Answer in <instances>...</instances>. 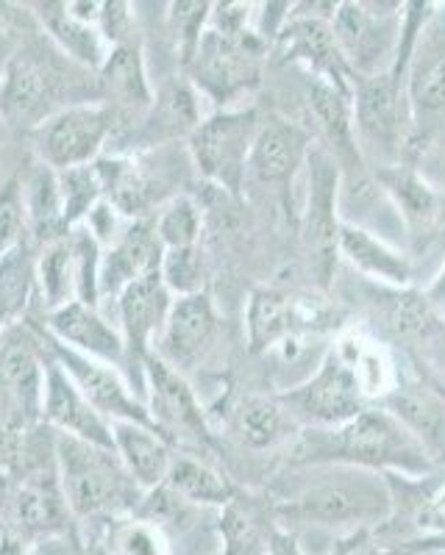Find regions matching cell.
I'll return each instance as SVG.
<instances>
[{
    "label": "cell",
    "mask_w": 445,
    "mask_h": 555,
    "mask_svg": "<svg viewBox=\"0 0 445 555\" xmlns=\"http://www.w3.org/2000/svg\"><path fill=\"white\" fill-rule=\"evenodd\" d=\"M298 475L281 498L276 519L293 525H315L356 533L382 528L393 514V489L387 475L343 464H293Z\"/></svg>",
    "instance_id": "cell-1"
},
{
    "label": "cell",
    "mask_w": 445,
    "mask_h": 555,
    "mask_svg": "<svg viewBox=\"0 0 445 555\" xmlns=\"http://www.w3.org/2000/svg\"><path fill=\"white\" fill-rule=\"evenodd\" d=\"M290 464H343L379 475L420 480L434 473L429 450L387 409H368L351 423L326 430H301Z\"/></svg>",
    "instance_id": "cell-2"
},
{
    "label": "cell",
    "mask_w": 445,
    "mask_h": 555,
    "mask_svg": "<svg viewBox=\"0 0 445 555\" xmlns=\"http://www.w3.org/2000/svg\"><path fill=\"white\" fill-rule=\"evenodd\" d=\"M59 489L76 519H115L134 514L137 483L128 478L115 450L96 448L73 436L53 434Z\"/></svg>",
    "instance_id": "cell-3"
},
{
    "label": "cell",
    "mask_w": 445,
    "mask_h": 555,
    "mask_svg": "<svg viewBox=\"0 0 445 555\" xmlns=\"http://www.w3.org/2000/svg\"><path fill=\"white\" fill-rule=\"evenodd\" d=\"M351 108L354 139L365 165H370V170L400 165L415 128L404 81L393 69L373 78H356Z\"/></svg>",
    "instance_id": "cell-4"
},
{
    "label": "cell",
    "mask_w": 445,
    "mask_h": 555,
    "mask_svg": "<svg viewBox=\"0 0 445 555\" xmlns=\"http://www.w3.org/2000/svg\"><path fill=\"white\" fill-rule=\"evenodd\" d=\"M309 190L301 217V242L312 278L318 286H329L340 259V167L326 147H312L306 158Z\"/></svg>",
    "instance_id": "cell-5"
},
{
    "label": "cell",
    "mask_w": 445,
    "mask_h": 555,
    "mask_svg": "<svg viewBox=\"0 0 445 555\" xmlns=\"http://www.w3.org/2000/svg\"><path fill=\"white\" fill-rule=\"evenodd\" d=\"M259 122L254 108H223L212 117H204L187 139L192 165L206 181L237 195L249 172Z\"/></svg>",
    "instance_id": "cell-6"
},
{
    "label": "cell",
    "mask_w": 445,
    "mask_h": 555,
    "mask_svg": "<svg viewBox=\"0 0 445 555\" xmlns=\"http://www.w3.org/2000/svg\"><path fill=\"white\" fill-rule=\"evenodd\" d=\"M404 7L384 3H338L331 28L340 51L356 78H373L390 73L398 56Z\"/></svg>",
    "instance_id": "cell-7"
},
{
    "label": "cell",
    "mask_w": 445,
    "mask_h": 555,
    "mask_svg": "<svg viewBox=\"0 0 445 555\" xmlns=\"http://www.w3.org/2000/svg\"><path fill=\"white\" fill-rule=\"evenodd\" d=\"M112 137L115 117L101 101L73 103L31 131L39 162L56 172L96 165Z\"/></svg>",
    "instance_id": "cell-8"
},
{
    "label": "cell",
    "mask_w": 445,
    "mask_h": 555,
    "mask_svg": "<svg viewBox=\"0 0 445 555\" xmlns=\"http://www.w3.org/2000/svg\"><path fill=\"white\" fill-rule=\"evenodd\" d=\"M279 400L301 430L340 428L368 409V398L354 370L340 359L334 347L318 366V373L295 389L279 395Z\"/></svg>",
    "instance_id": "cell-9"
},
{
    "label": "cell",
    "mask_w": 445,
    "mask_h": 555,
    "mask_svg": "<svg viewBox=\"0 0 445 555\" xmlns=\"http://www.w3.org/2000/svg\"><path fill=\"white\" fill-rule=\"evenodd\" d=\"M64 89L67 78L53 59L39 56L34 48H17L0 78V114L12 128L34 131L48 117L73 106L64 101Z\"/></svg>",
    "instance_id": "cell-10"
},
{
    "label": "cell",
    "mask_w": 445,
    "mask_h": 555,
    "mask_svg": "<svg viewBox=\"0 0 445 555\" xmlns=\"http://www.w3.org/2000/svg\"><path fill=\"white\" fill-rule=\"evenodd\" d=\"M262 53L265 44L254 31L229 37L206 28L187 69L198 92L217 103H231L259 81Z\"/></svg>",
    "instance_id": "cell-11"
},
{
    "label": "cell",
    "mask_w": 445,
    "mask_h": 555,
    "mask_svg": "<svg viewBox=\"0 0 445 555\" xmlns=\"http://www.w3.org/2000/svg\"><path fill=\"white\" fill-rule=\"evenodd\" d=\"M42 341H48L44 347H48L51 359L62 366L64 373L71 375L76 389L81 391L84 398L89 400V405H92L103 420H109L112 425L137 423L148 425V428H156L142 395L134 391V386L123 378L117 366L103 364V361L76 353L71 347L59 345V341L51 339L48 334H42Z\"/></svg>",
    "instance_id": "cell-12"
},
{
    "label": "cell",
    "mask_w": 445,
    "mask_h": 555,
    "mask_svg": "<svg viewBox=\"0 0 445 555\" xmlns=\"http://www.w3.org/2000/svg\"><path fill=\"white\" fill-rule=\"evenodd\" d=\"M142 380H145V405L153 416V425L167 442H192L198 448L212 442L204 409L185 375L151 353L142 359Z\"/></svg>",
    "instance_id": "cell-13"
},
{
    "label": "cell",
    "mask_w": 445,
    "mask_h": 555,
    "mask_svg": "<svg viewBox=\"0 0 445 555\" xmlns=\"http://www.w3.org/2000/svg\"><path fill=\"white\" fill-rule=\"evenodd\" d=\"M276 39H279V56L284 62L304 64L312 78H320L354 98L356 76L340 51L331 17L318 12L287 14L284 26L276 31Z\"/></svg>",
    "instance_id": "cell-14"
},
{
    "label": "cell",
    "mask_w": 445,
    "mask_h": 555,
    "mask_svg": "<svg viewBox=\"0 0 445 555\" xmlns=\"http://www.w3.org/2000/svg\"><path fill=\"white\" fill-rule=\"evenodd\" d=\"M98 101L112 112L115 117V137L123 133H137L142 126L145 114L153 106V89L148 81L145 59H142L140 42L117 44L103 59L101 69H98ZM112 137V139H115Z\"/></svg>",
    "instance_id": "cell-15"
},
{
    "label": "cell",
    "mask_w": 445,
    "mask_h": 555,
    "mask_svg": "<svg viewBox=\"0 0 445 555\" xmlns=\"http://www.w3.org/2000/svg\"><path fill=\"white\" fill-rule=\"evenodd\" d=\"M404 92H407L412 126L445 114V14L432 12L423 23L404 64Z\"/></svg>",
    "instance_id": "cell-16"
},
{
    "label": "cell",
    "mask_w": 445,
    "mask_h": 555,
    "mask_svg": "<svg viewBox=\"0 0 445 555\" xmlns=\"http://www.w3.org/2000/svg\"><path fill=\"white\" fill-rule=\"evenodd\" d=\"M42 420L53 434L73 436V439H81V442L96 444V448L115 450L112 423L89 405V400L76 389L71 375L64 373L51 356L44 364Z\"/></svg>",
    "instance_id": "cell-17"
},
{
    "label": "cell",
    "mask_w": 445,
    "mask_h": 555,
    "mask_svg": "<svg viewBox=\"0 0 445 555\" xmlns=\"http://www.w3.org/2000/svg\"><path fill=\"white\" fill-rule=\"evenodd\" d=\"M44 334L56 339L59 345L71 347L76 353L98 359L103 364L120 366L123 361L131 359L128 356L126 339L120 334V325H112L106 317L101 314L98 306L73 304L62 306V309L48 311L44 320Z\"/></svg>",
    "instance_id": "cell-18"
},
{
    "label": "cell",
    "mask_w": 445,
    "mask_h": 555,
    "mask_svg": "<svg viewBox=\"0 0 445 555\" xmlns=\"http://www.w3.org/2000/svg\"><path fill=\"white\" fill-rule=\"evenodd\" d=\"M117 322L126 339L128 356L142 366V359L153 353L156 339L165 328L167 314L173 309V295L162 281V272L140 278L117 295Z\"/></svg>",
    "instance_id": "cell-19"
},
{
    "label": "cell",
    "mask_w": 445,
    "mask_h": 555,
    "mask_svg": "<svg viewBox=\"0 0 445 555\" xmlns=\"http://www.w3.org/2000/svg\"><path fill=\"white\" fill-rule=\"evenodd\" d=\"M215 334L217 311L206 292L176 297L170 314H167L165 328H162L156 347H153V353L181 373L185 366L195 364L209 350L212 341H215Z\"/></svg>",
    "instance_id": "cell-20"
},
{
    "label": "cell",
    "mask_w": 445,
    "mask_h": 555,
    "mask_svg": "<svg viewBox=\"0 0 445 555\" xmlns=\"http://www.w3.org/2000/svg\"><path fill=\"white\" fill-rule=\"evenodd\" d=\"M165 247L153 231V220H134L112 245L103 247L101 297L117 300L126 286L162 270Z\"/></svg>",
    "instance_id": "cell-21"
},
{
    "label": "cell",
    "mask_w": 445,
    "mask_h": 555,
    "mask_svg": "<svg viewBox=\"0 0 445 555\" xmlns=\"http://www.w3.org/2000/svg\"><path fill=\"white\" fill-rule=\"evenodd\" d=\"M373 181L390 197L409 236L427 247L445 222V195L434 192L412 167L395 165L373 170Z\"/></svg>",
    "instance_id": "cell-22"
},
{
    "label": "cell",
    "mask_w": 445,
    "mask_h": 555,
    "mask_svg": "<svg viewBox=\"0 0 445 555\" xmlns=\"http://www.w3.org/2000/svg\"><path fill=\"white\" fill-rule=\"evenodd\" d=\"M42 350V339L28 328L12 325L0 331V380L7 384L31 423L42 420L44 364H48Z\"/></svg>",
    "instance_id": "cell-23"
},
{
    "label": "cell",
    "mask_w": 445,
    "mask_h": 555,
    "mask_svg": "<svg viewBox=\"0 0 445 555\" xmlns=\"http://www.w3.org/2000/svg\"><path fill=\"white\" fill-rule=\"evenodd\" d=\"M309 151L312 139L304 128L281 120V117H270L267 122H259L249 170L259 183L287 186L295 172L306 165Z\"/></svg>",
    "instance_id": "cell-24"
},
{
    "label": "cell",
    "mask_w": 445,
    "mask_h": 555,
    "mask_svg": "<svg viewBox=\"0 0 445 555\" xmlns=\"http://www.w3.org/2000/svg\"><path fill=\"white\" fill-rule=\"evenodd\" d=\"M71 517V508L59 489V478H28L12 494V525L17 544L62 537L67 533Z\"/></svg>",
    "instance_id": "cell-25"
},
{
    "label": "cell",
    "mask_w": 445,
    "mask_h": 555,
    "mask_svg": "<svg viewBox=\"0 0 445 555\" xmlns=\"http://www.w3.org/2000/svg\"><path fill=\"white\" fill-rule=\"evenodd\" d=\"M112 439H115V455L140 492L148 494L165 486L173 464V448L160 430L137 423H115Z\"/></svg>",
    "instance_id": "cell-26"
},
{
    "label": "cell",
    "mask_w": 445,
    "mask_h": 555,
    "mask_svg": "<svg viewBox=\"0 0 445 555\" xmlns=\"http://www.w3.org/2000/svg\"><path fill=\"white\" fill-rule=\"evenodd\" d=\"M31 9H37L34 14L39 17V26L67 62L84 69H96V73L101 69L103 59L109 56L112 48L98 31V26L78 20L67 3H34Z\"/></svg>",
    "instance_id": "cell-27"
},
{
    "label": "cell",
    "mask_w": 445,
    "mask_h": 555,
    "mask_svg": "<svg viewBox=\"0 0 445 555\" xmlns=\"http://www.w3.org/2000/svg\"><path fill=\"white\" fill-rule=\"evenodd\" d=\"M384 409L429 450L437 464L440 455H445V400L437 391L423 384L393 386L384 398Z\"/></svg>",
    "instance_id": "cell-28"
},
{
    "label": "cell",
    "mask_w": 445,
    "mask_h": 555,
    "mask_svg": "<svg viewBox=\"0 0 445 555\" xmlns=\"http://www.w3.org/2000/svg\"><path fill=\"white\" fill-rule=\"evenodd\" d=\"M309 108L312 117L318 122V131L326 139V151L338 162L340 172L345 167H365L359 147L354 139V108H351V95L340 92L338 87L312 78L309 83Z\"/></svg>",
    "instance_id": "cell-29"
},
{
    "label": "cell",
    "mask_w": 445,
    "mask_h": 555,
    "mask_svg": "<svg viewBox=\"0 0 445 555\" xmlns=\"http://www.w3.org/2000/svg\"><path fill=\"white\" fill-rule=\"evenodd\" d=\"M201 108H198V95L185 83H173L165 92L153 98L151 112L145 114L142 126L137 128L134 139L142 142V147H165L173 145L178 137H187L201 126Z\"/></svg>",
    "instance_id": "cell-30"
},
{
    "label": "cell",
    "mask_w": 445,
    "mask_h": 555,
    "mask_svg": "<svg viewBox=\"0 0 445 555\" xmlns=\"http://www.w3.org/2000/svg\"><path fill=\"white\" fill-rule=\"evenodd\" d=\"M231 428H234L237 439L249 450H274L284 444L287 439L301 434L298 423H295L290 411L281 405L279 398H242L231 411Z\"/></svg>",
    "instance_id": "cell-31"
},
{
    "label": "cell",
    "mask_w": 445,
    "mask_h": 555,
    "mask_svg": "<svg viewBox=\"0 0 445 555\" xmlns=\"http://www.w3.org/2000/svg\"><path fill=\"white\" fill-rule=\"evenodd\" d=\"M20 186H23V206H26V231L34 245L42 247L59 236L71 234L73 228L64 222L56 170L37 162L34 170L20 181Z\"/></svg>",
    "instance_id": "cell-32"
},
{
    "label": "cell",
    "mask_w": 445,
    "mask_h": 555,
    "mask_svg": "<svg viewBox=\"0 0 445 555\" xmlns=\"http://www.w3.org/2000/svg\"><path fill=\"white\" fill-rule=\"evenodd\" d=\"M340 253L356 270H363L365 275L384 281L395 289H404L412 281V264L363 225L343 222V228H340Z\"/></svg>",
    "instance_id": "cell-33"
},
{
    "label": "cell",
    "mask_w": 445,
    "mask_h": 555,
    "mask_svg": "<svg viewBox=\"0 0 445 555\" xmlns=\"http://www.w3.org/2000/svg\"><path fill=\"white\" fill-rule=\"evenodd\" d=\"M251 350H270L304 328V311L279 289H256L249 304Z\"/></svg>",
    "instance_id": "cell-34"
},
{
    "label": "cell",
    "mask_w": 445,
    "mask_h": 555,
    "mask_svg": "<svg viewBox=\"0 0 445 555\" xmlns=\"http://www.w3.org/2000/svg\"><path fill=\"white\" fill-rule=\"evenodd\" d=\"M165 486L187 505L226 508L237 498V486L220 469L212 467L209 461L195 459V455H173Z\"/></svg>",
    "instance_id": "cell-35"
},
{
    "label": "cell",
    "mask_w": 445,
    "mask_h": 555,
    "mask_svg": "<svg viewBox=\"0 0 445 555\" xmlns=\"http://www.w3.org/2000/svg\"><path fill=\"white\" fill-rule=\"evenodd\" d=\"M37 292V253L34 242L23 240L0 256V331L17 325Z\"/></svg>",
    "instance_id": "cell-36"
},
{
    "label": "cell",
    "mask_w": 445,
    "mask_h": 555,
    "mask_svg": "<svg viewBox=\"0 0 445 555\" xmlns=\"http://www.w3.org/2000/svg\"><path fill=\"white\" fill-rule=\"evenodd\" d=\"M220 555H267L270 533L276 522H267L259 505L237 494L226 508H220Z\"/></svg>",
    "instance_id": "cell-37"
},
{
    "label": "cell",
    "mask_w": 445,
    "mask_h": 555,
    "mask_svg": "<svg viewBox=\"0 0 445 555\" xmlns=\"http://www.w3.org/2000/svg\"><path fill=\"white\" fill-rule=\"evenodd\" d=\"M37 289L44 309H62L76 300V275H73L71 234L59 236L39 247L37 253Z\"/></svg>",
    "instance_id": "cell-38"
},
{
    "label": "cell",
    "mask_w": 445,
    "mask_h": 555,
    "mask_svg": "<svg viewBox=\"0 0 445 555\" xmlns=\"http://www.w3.org/2000/svg\"><path fill=\"white\" fill-rule=\"evenodd\" d=\"M101 547L106 550V555H173L165 528L140 514L109 519Z\"/></svg>",
    "instance_id": "cell-39"
},
{
    "label": "cell",
    "mask_w": 445,
    "mask_h": 555,
    "mask_svg": "<svg viewBox=\"0 0 445 555\" xmlns=\"http://www.w3.org/2000/svg\"><path fill=\"white\" fill-rule=\"evenodd\" d=\"M59 176V195H62L64 222L67 228H78L89 220V215L103 203V183L96 165L73 167Z\"/></svg>",
    "instance_id": "cell-40"
},
{
    "label": "cell",
    "mask_w": 445,
    "mask_h": 555,
    "mask_svg": "<svg viewBox=\"0 0 445 555\" xmlns=\"http://www.w3.org/2000/svg\"><path fill=\"white\" fill-rule=\"evenodd\" d=\"M151 220L153 231H156L165 250L195 247L198 240H201V211L185 195H176L173 201H167Z\"/></svg>",
    "instance_id": "cell-41"
},
{
    "label": "cell",
    "mask_w": 445,
    "mask_h": 555,
    "mask_svg": "<svg viewBox=\"0 0 445 555\" xmlns=\"http://www.w3.org/2000/svg\"><path fill=\"white\" fill-rule=\"evenodd\" d=\"M73 275H76V300L87 306L101 304V259L103 245L87 225L71 231Z\"/></svg>",
    "instance_id": "cell-42"
},
{
    "label": "cell",
    "mask_w": 445,
    "mask_h": 555,
    "mask_svg": "<svg viewBox=\"0 0 445 555\" xmlns=\"http://www.w3.org/2000/svg\"><path fill=\"white\" fill-rule=\"evenodd\" d=\"M160 272L170 295H198L201 286H204V253L198 245L181 247V250H165Z\"/></svg>",
    "instance_id": "cell-43"
},
{
    "label": "cell",
    "mask_w": 445,
    "mask_h": 555,
    "mask_svg": "<svg viewBox=\"0 0 445 555\" xmlns=\"http://www.w3.org/2000/svg\"><path fill=\"white\" fill-rule=\"evenodd\" d=\"M26 206L17 178L0 186V256L26 240Z\"/></svg>",
    "instance_id": "cell-44"
},
{
    "label": "cell",
    "mask_w": 445,
    "mask_h": 555,
    "mask_svg": "<svg viewBox=\"0 0 445 555\" xmlns=\"http://www.w3.org/2000/svg\"><path fill=\"white\" fill-rule=\"evenodd\" d=\"M170 9L173 31L181 39V59H185V64H190V59L198 51V44H201V37L206 34L212 7L209 3H173Z\"/></svg>",
    "instance_id": "cell-45"
},
{
    "label": "cell",
    "mask_w": 445,
    "mask_h": 555,
    "mask_svg": "<svg viewBox=\"0 0 445 555\" xmlns=\"http://www.w3.org/2000/svg\"><path fill=\"white\" fill-rule=\"evenodd\" d=\"M331 555H412L409 550L390 544L387 539L376 537V530H356L340 542H334Z\"/></svg>",
    "instance_id": "cell-46"
},
{
    "label": "cell",
    "mask_w": 445,
    "mask_h": 555,
    "mask_svg": "<svg viewBox=\"0 0 445 555\" xmlns=\"http://www.w3.org/2000/svg\"><path fill=\"white\" fill-rule=\"evenodd\" d=\"M267 555H306V550L301 547L298 537H295L293 530L281 528L276 522L274 533H270V544H267Z\"/></svg>",
    "instance_id": "cell-47"
},
{
    "label": "cell",
    "mask_w": 445,
    "mask_h": 555,
    "mask_svg": "<svg viewBox=\"0 0 445 555\" xmlns=\"http://www.w3.org/2000/svg\"><path fill=\"white\" fill-rule=\"evenodd\" d=\"M17 53V44H14V39L9 37L7 31H0V78H3V73H7L9 62H12V56Z\"/></svg>",
    "instance_id": "cell-48"
},
{
    "label": "cell",
    "mask_w": 445,
    "mask_h": 555,
    "mask_svg": "<svg viewBox=\"0 0 445 555\" xmlns=\"http://www.w3.org/2000/svg\"><path fill=\"white\" fill-rule=\"evenodd\" d=\"M0 555H31V553L23 550V544H17V547H3V544H0Z\"/></svg>",
    "instance_id": "cell-49"
},
{
    "label": "cell",
    "mask_w": 445,
    "mask_h": 555,
    "mask_svg": "<svg viewBox=\"0 0 445 555\" xmlns=\"http://www.w3.org/2000/svg\"><path fill=\"white\" fill-rule=\"evenodd\" d=\"M87 555H106V550H103L101 544H92V547L87 550Z\"/></svg>",
    "instance_id": "cell-50"
}]
</instances>
